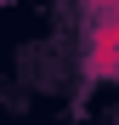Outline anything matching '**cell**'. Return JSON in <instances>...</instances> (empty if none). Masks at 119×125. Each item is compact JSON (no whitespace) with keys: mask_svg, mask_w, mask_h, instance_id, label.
<instances>
[{"mask_svg":"<svg viewBox=\"0 0 119 125\" xmlns=\"http://www.w3.org/2000/svg\"><path fill=\"white\" fill-rule=\"evenodd\" d=\"M119 68V17H96V40H91V74L108 80Z\"/></svg>","mask_w":119,"mask_h":125,"instance_id":"obj_1","label":"cell"}]
</instances>
